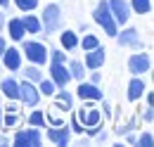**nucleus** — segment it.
<instances>
[{"instance_id":"f257e3e1","label":"nucleus","mask_w":154,"mask_h":147,"mask_svg":"<svg viewBox=\"0 0 154 147\" xmlns=\"http://www.w3.org/2000/svg\"><path fill=\"white\" fill-rule=\"evenodd\" d=\"M21 55L26 57V62L29 64H36V67H45L48 64V48H45V43H40V40H21Z\"/></svg>"},{"instance_id":"f03ea898","label":"nucleus","mask_w":154,"mask_h":147,"mask_svg":"<svg viewBox=\"0 0 154 147\" xmlns=\"http://www.w3.org/2000/svg\"><path fill=\"white\" fill-rule=\"evenodd\" d=\"M93 19H95L97 26H102L104 29V33L107 36H116V31H119V24L114 21V17H112V10H109V2L107 0H100L95 5V10H93Z\"/></svg>"},{"instance_id":"7ed1b4c3","label":"nucleus","mask_w":154,"mask_h":147,"mask_svg":"<svg viewBox=\"0 0 154 147\" xmlns=\"http://www.w3.org/2000/svg\"><path fill=\"white\" fill-rule=\"evenodd\" d=\"M62 7H59L57 2H50V5H45V10H43V14H40V26H43V36H50V33H55L59 31V26H62Z\"/></svg>"},{"instance_id":"20e7f679","label":"nucleus","mask_w":154,"mask_h":147,"mask_svg":"<svg viewBox=\"0 0 154 147\" xmlns=\"http://www.w3.org/2000/svg\"><path fill=\"white\" fill-rule=\"evenodd\" d=\"M12 145L14 147H40L43 145V133H40V128H36V126L21 128V130L14 133Z\"/></svg>"},{"instance_id":"39448f33","label":"nucleus","mask_w":154,"mask_h":147,"mask_svg":"<svg viewBox=\"0 0 154 147\" xmlns=\"http://www.w3.org/2000/svg\"><path fill=\"white\" fill-rule=\"evenodd\" d=\"M114 38H116V43H119L121 48H135V50L142 48L140 31H137L135 26H119V31H116Z\"/></svg>"},{"instance_id":"423d86ee","label":"nucleus","mask_w":154,"mask_h":147,"mask_svg":"<svg viewBox=\"0 0 154 147\" xmlns=\"http://www.w3.org/2000/svg\"><path fill=\"white\" fill-rule=\"evenodd\" d=\"M40 102V92H38V86L36 83H31V81H19V105L24 107H38Z\"/></svg>"},{"instance_id":"0eeeda50","label":"nucleus","mask_w":154,"mask_h":147,"mask_svg":"<svg viewBox=\"0 0 154 147\" xmlns=\"http://www.w3.org/2000/svg\"><path fill=\"white\" fill-rule=\"evenodd\" d=\"M48 78H50L57 88H66L69 81H71V74H69L66 62H50V67H48Z\"/></svg>"},{"instance_id":"6e6552de","label":"nucleus","mask_w":154,"mask_h":147,"mask_svg":"<svg viewBox=\"0 0 154 147\" xmlns=\"http://www.w3.org/2000/svg\"><path fill=\"white\" fill-rule=\"evenodd\" d=\"M45 138H48V142L57 147H66L71 142V130L66 124L64 126H45Z\"/></svg>"},{"instance_id":"1a4fd4ad","label":"nucleus","mask_w":154,"mask_h":147,"mask_svg":"<svg viewBox=\"0 0 154 147\" xmlns=\"http://www.w3.org/2000/svg\"><path fill=\"white\" fill-rule=\"evenodd\" d=\"M0 59H2V67H5L10 74H17V71L21 69L24 55H21L19 48H14V45H7V48H5V52L0 55Z\"/></svg>"},{"instance_id":"9d476101","label":"nucleus","mask_w":154,"mask_h":147,"mask_svg":"<svg viewBox=\"0 0 154 147\" xmlns=\"http://www.w3.org/2000/svg\"><path fill=\"white\" fill-rule=\"evenodd\" d=\"M76 95L83 100V102H102L104 92L100 90L97 83H90V81H78V88H76Z\"/></svg>"},{"instance_id":"9b49d317","label":"nucleus","mask_w":154,"mask_h":147,"mask_svg":"<svg viewBox=\"0 0 154 147\" xmlns=\"http://www.w3.org/2000/svg\"><path fill=\"white\" fill-rule=\"evenodd\" d=\"M149 69H152V59L147 52H135L128 57V71L133 76H145L149 74Z\"/></svg>"},{"instance_id":"f8f14e48","label":"nucleus","mask_w":154,"mask_h":147,"mask_svg":"<svg viewBox=\"0 0 154 147\" xmlns=\"http://www.w3.org/2000/svg\"><path fill=\"white\" fill-rule=\"evenodd\" d=\"M109 2V10H112V17L119 26H126L128 24V19H131V5H128V0H107Z\"/></svg>"},{"instance_id":"ddd939ff","label":"nucleus","mask_w":154,"mask_h":147,"mask_svg":"<svg viewBox=\"0 0 154 147\" xmlns=\"http://www.w3.org/2000/svg\"><path fill=\"white\" fill-rule=\"evenodd\" d=\"M104 62H107V50H104L102 43H100L97 48H93V50L85 52V62H83V67H85L88 71H93V69H102Z\"/></svg>"},{"instance_id":"4468645a","label":"nucleus","mask_w":154,"mask_h":147,"mask_svg":"<svg viewBox=\"0 0 154 147\" xmlns=\"http://www.w3.org/2000/svg\"><path fill=\"white\" fill-rule=\"evenodd\" d=\"M0 97L5 100H19V81L10 74L5 78H0Z\"/></svg>"},{"instance_id":"2eb2a0df","label":"nucleus","mask_w":154,"mask_h":147,"mask_svg":"<svg viewBox=\"0 0 154 147\" xmlns=\"http://www.w3.org/2000/svg\"><path fill=\"white\" fill-rule=\"evenodd\" d=\"M145 90H147V86H145L142 76H133V78H131V83H128V90H126L128 102H137V100H142Z\"/></svg>"},{"instance_id":"dca6fc26","label":"nucleus","mask_w":154,"mask_h":147,"mask_svg":"<svg viewBox=\"0 0 154 147\" xmlns=\"http://www.w3.org/2000/svg\"><path fill=\"white\" fill-rule=\"evenodd\" d=\"M5 29H7V33L10 38L14 40V43H21L24 38H26V29H24V24H21V17H12L5 21Z\"/></svg>"},{"instance_id":"f3484780","label":"nucleus","mask_w":154,"mask_h":147,"mask_svg":"<svg viewBox=\"0 0 154 147\" xmlns=\"http://www.w3.org/2000/svg\"><path fill=\"white\" fill-rule=\"evenodd\" d=\"M52 97H55V105H52V107H57L59 111H69V109H74V95L66 90V88H57Z\"/></svg>"},{"instance_id":"a211bd4d","label":"nucleus","mask_w":154,"mask_h":147,"mask_svg":"<svg viewBox=\"0 0 154 147\" xmlns=\"http://www.w3.org/2000/svg\"><path fill=\"white\" fill-rule=\"evenodd\" d=\"M90 105H93V102H85V111H83V116L78 119V121L83 124V128L102 124V111H100V109H95V107H90Z\"/></svg>"},{"instance_id":"6ab92c4d","label":"nucleus","mask_w":154,"mask_h":147,"mask_svg":"<svg viewBox=\"0 0 154 147\" xmlns=\"http://www.w3.org/2000/svg\"><path fill=\"white\" fill-rule=\"evenodd\" d=\"M59 45H62V50H66V52L76 50V48H78V33H76V31H71V29L62 31V33H59Z\"/></svg>"},{"instance_id":"aec40b11","label":"nucleus","mask_w":154,"mask_h":147,"mask_svg":"<svg viewBox=\"0 0 154 147\" xmlns=\"http://www.w3.org/2000/svg\"><path fill=\"white\" fill-rule=\"evenodd\" d=\"M21 24H24L26 33H43V26H40V17H38V14L26 12V14L21 17Z\"/></svg>"},{"instance_id":"412c9836","label":"nucleus","mask_w":154,"mask_h":147,"mask_svg":"<svg viewBox=\"0 0 154 147\" xmlns=\"http://www.w3.org/2000/svg\"><path fill=\"white\" fill-rule=\"evenodd\" d=\"M21 124V116H19V111H2V119H0V128L2 130H10L12 128H17Z\"/></svg>"},{"instance_id":"4be33fe9","label":"nucleus","mask_w":154,"mask_h":147,"mask_svg":"<svg viewBox=\"0 0 154 147\" xmlns=\"http://www.w3.org/2000/svg\"><path fill=\"white\" fill-rule=\"evenodd\" d=\"M131 12L135 14H149L152 12V0H128Z\"/></svg>"},{"instance_id":"5701e85b","label":"nucleus","mask_w":154,"mask_h":147,"mask_svg":"<svg viewBox=\"0 0 154 147\" xmlns=\"http://www.w3.org/2000/svg\"><path fill=\"white\" fill-rule=\"evenodd\" d=\"M36 86H38L40 97H52V95H55V90H57V86H55V83H52L50 78H45V76L40 78V81L36 83Z\"/></svg>"},{"instance_id":"b1692460","label":"nucleus","mask_w":154,"mask_h":147,"mask_svg":"<svg viewBox=\"0 0 154 147\" xmlns=\"http://www.w3.org/2000/svg\"><path fill=\"white\" fill-rule=\"evenodd\" d=\"M69 74H71L74 81H83V78H85V67H83V62H81V59H71V62H69Z\"/></svg>"},{"instance_id":"393cba45","label":"nucleus","mask_w":154,"mask_h":147,"mask_svg":"<svg viewBox=\"0 0 154 147\" xmlns=\"http://www.w3.org/2000/svg\"><path fill=\"white\" fill-rule=\"evenodd\" d=\"M97 45H100V38L93 36V33H88V31H85L83 38H78V48H83V52L93 50V48H97Z\"/></svg>"},{"instance_id":"a878e982","label":"nucleus","mask_w":154,"mask_h":147,"mask_svg":"<svg viewBox=\"0 0 154 147\" xmlns=\"http://www.w3.org/2000/svg\"><path fill=\"white\" fill-rule=\"evenodd\" d=\"M29 126H36V128H45L48 124H45V111L43 109H33L31 114H29Z\"/></svg>"},{"instance_id":"bb28decb","label":"nucleus","mask_w":154,"mask_h":147,"mask_svg":"<svg viewBox=\"0 0 154 147\" xmlns=\"http://www.w3.org/2000/svg\"><path fill=\"white\" fill-rule=\"evenodd\" d=\"M24 78H26V81H31V83H38L40 78H43V69L36 67V64H29V67L24 69Z\"/></svg>"},{"instance_id":"cd10ccee","label":"nucleus","mask_w":154,"mask_h":147,"mask_svg":"<svg viewBox=\"0 0 154 147\" xmlns=\"http://www.w3.org/2000/svg\"><path fill=\"white\" fill-rule=\"evenodd\" d=\"M45 124L48 126H64L66 121L57 114V107H52V109H48V114H45Z\"/></svg>"},{"instance_id":"c85d7f7f","label":"nucleus","mask_w":154,"mask_h":147,"mask_svg":"<svg viewBox=\"0 0 154 147\" xmlns=\"http://www.w3.org/2000/svg\"><path fill=\"white\" fill-rule=\"evenodd\" d=\"M38 2L40 0H14V5H17L19 12H33V10H38Z\"/></svg>"},{"instance_id":"c756f323","label":"nucleus","mask_w":154,"mask_h":147,"mask_svg":"<svg viewBox=\"0 0 154 147\" xmlns=\"http://www.w3.org/2000/svg\"><path fill=\"white\" fill-rule=\"evenodd\" d=\"M135 145H137V147H152V145H154V135L149 133V130L140 133V135L135 138Z\"/></svg>"},{"instance_id":"7c9ffc66","label":"nucleus","mask_w":154,"mask_h":147,"mask_svg":"<svg viewBox=\"0 0 154 147\" xmlns=\"http://www.w3.org/2000/svg\"><path fill=\"white\" fill-rule=\"evenodd\" d=\"M48 59H50V62H66V52H64V50H59V48L48 50Z\"/></svg>"},{"instance_id":"2f4dec72","label":"nucleus","mask_w":154,"mask_h":147,"mask_svg":"<svg viewBox=\"0 0 154 147\" xmlns=\"http://www.w3.org/2000/svg\"><path fill=\"white\" fill-rule=\"evenodd\" d=\"M133 128H135V119H131L128 124H119L116 126V135H126L128 130H133Z\"/></svg>"},{"instance_id":"473e14b6","label":"nucleus","mask_w":154,"mask_h":147,"mask_svg":"<svg viewBox=\"0 0 154 147\" xmlns=\"http://www.w3.org/2000/svg\"><path fill=\"white\" fill-rule=\"evenodd\" d=\"M69 130H71V133H76V135H83V124H81V121H78L76 116H71V126H69Z\"/></svg>"},{"instance_id":"72a5a7b5","label":"nucleus","mask_w":154,"mask_h":147,"mask_svg":"<svg viewBox=\"0 0 154 147\" xmlns=\"http://www.w3.org/2000/svg\"><path fill=\"white\" fill-rule=\"evenodd\" d=\"M2 111H19V100H7Z\"/></svg>"},{"instance_id":"f704fd0d","label":"nucleus","mask_w":154,"mask_h":147,"mask_svg":"<svg viewBox=\"0 0 154 147\" xmlns=\"http://www.w3.org/2000/svg\"><path fill=\"white\" fill-rule=\"evenodd\" d=\"M142 121L145 124H152L154 121V107H147V109L142 111Z\"/></svg>"},{"instance_id":"c9c22d12","label":"nucleus","mask_w":154,"mask_h":147,"mask_svg":"<svg viewBox=\"0 0 154 147\" xmlns=\"http://www.w3.org/2000/svg\"><path fill=\"white\" fill-rule=\"evenodd\" d=\"M95 140H97V142H107V140H109V133H107L104 128H100V130H97V135H95Z\"/></svg>"},{"instance_id":"e433bc0d","label":"nucleus","mask_w":154,"mask_h":147,"mask_svg":"<svg viewBox=\"0 0 154 147\" xmlns=\"http://www.w3.org/2000/svg\"><path fill=\"white\" fill-rule=\"evenodd\" d=\"M100 111H102V116H107V119H112V105H109V102H104V105L100 107Z\"/></svg>"},{"instance_id":"4c0bfd02","label":"nucleus","mask_w":154,"mask_h":147,"mask_svg":"<svg viewBox=\"0 0 154 147\" xmlns=\"http://www.w3.org/2000/svg\"><path fill=\"white\" fill-rule=\"evenodd\" d=\"M100 81H102V74L97 71V69H93V74H90V83H97V86H100Z\"/></svg>"},{"instance_id":"58836bf2","label":"nucleus","mask_w":154,"mask_h":147,"mask_svg":"<svg viewBox=\"0 0 154 147\" xmlns=\"http://www.w3.org/2000/svg\"><path fill=\"white\" fill-rule=\"evenodd\" d=\"M145 100H147V107H154V95L149 90H145Z\"/></svg>"},{"instance_id":"ea45409f","label":"nucleus","mask_w":154,"mask_h":147,"mask_svg":"<svg viewBox=\"0 0 154 147\" xmlns=\"http://www.w3.org/2000/svg\"><path fill=\"white\" fill-rule=\"evenodd\" d=\"M5 48H7V38H5V36H0V55L5 52Z\"/></svg>"},{"instance_id":"a19ab883","label":"nucleus","mask_w":154,"mask_h":147,"mask_svg":"<svg viewBox=\"0 0 154 147\" xmlns=\"http://www.w3.org/2000/svg\"><path fill=\"white\" fill-rule=\"evenodd\" d=\"M5 21H7V17H5V12H0V29L5 26Z\"/></svg>"},{"instance_id":"79ce46f5","label":"nucleus","mask_w":154,"mask_h":147,"mask_svg":"<svg viewBox=\"0 0 154 147\" xmlns=\"http://www.w3.org/2000/svg\"><path fill=\"white\" fill-rule=\"evenodd\" d=\"M0 7H10V0H0Z\"/></svg>"},{"instance_id":"37998d69","label":"nucleus","mask_w":154,"mask_h":147,"mask_svg":"<svg viewBox=\"0 0 154 147\" xmlns=\"http://www.w3.org/2000/svg\"><path fill=\"white\" fill-rule=\"evenodd\" d=\"M0 119H2V107H0Z\"/></svg>"},{"instance_id":"c03bdc74","label":"nucleus","mask_w":154,"mask_h":147,"mask_svg":"<svg viewBox=\"0 0 154 147\" xmlns=\"http://www.w3.org/2000/svg\"><path fill=\"white\" fill-rule=\"evenodd\" d=\"M0 107H2V105H0Z\"/></svg>"}]
</instances>
